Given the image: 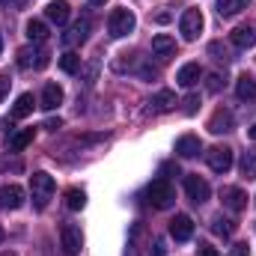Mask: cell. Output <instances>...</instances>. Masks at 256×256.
<instances>
[{
    "instance_id": "obj_34",
    "label": "cell",
    "mask_w": 256,
    "mask_h": 256,
    "mask_svg": "<svg viewBox=\"0 0 256 256\" xmlns=\"http://www.w3.org/2000/svg\"><path fill=\"white\" fill-rule=\"evenodd\" d=\"M152 256H167V248H164V238H155V244H152Z\"/></svg>"
},
{
    "instance_id": "obj_39",
    "label": "cell",
    "mask_w": 256,
    "mask_h": 256,
    "mask_svg": "<svg viewBox=\"0 0 256 256\" xmlns=\"http://www.w3.org/2000/svg\"><path fill=\"white\" fill-rule=\"evenodd\" d=\"M161 173H176V176H179V167H176V164H164Z\"/></svg>"
},
{
    "instance_id": "obj_44",
    "label": "cell",
    "mask_w": 256,
    "mask_h": 256,
    "mask_svg": "<svg viewBox=\"0 0 256 256\" xmlns=\"http://www.w3.org/2000/svg\"><path fill=\"white\" fill-rule=\"evenodd\" d=\"M0 54H3V33H0Z\"/></svg>"
},
{
    "instance_id": "obj_2",
    "label": "cell",
    "mask_w": 256,
    "mask_h": 256,
    "mask_svg": "<svg viewBox=\"0 0 256 256\" xmlns=\"http://www.w3.org/2000/svg\"><path fill=\"white\" fill-rule=\"evenodd\" d=\"M54 191H57V185H54V179L48 173H33L30 176V196H33V206L39 212L48 206V200L54 196Z\"/></svg>"
},
{
    "instance_id": "obj_6",
    "label": "cell",
    "mask_w": 256,
    "mask_h": 256,
    "mask_svg": "<svg viewBox=\"0 0 256 256\" xmlns=\"http://www.w3.org/2000/svg\"><path fill=\"white\" fill-rule=\"evenodd\" d=\"M60 244H63V254L66 256H78L80 248H84V236L74 224H63L60 226Z\"/></svg>"
},
{
    "instance_id": "obj_11",
    "label": "cell",
    "mask_w": 256,
    "mask_h": 256,
    "mask_svg": "<svg viewBox=\"0 0 256 256\" xmlns=\"http://www.w3.org/2000/svg\"><path fill=\"white\" fill-rule=\"evenodd\" d=\"M90 27H92V24H90V18H80V21H74V24L68 27V33L63 36V45H66V48H74V45H80V42L90 36Z\"/></svg>"
},
{
    "instance_id": "obj_29",
    "label": "cell",
    "mask_w": 256,
    "mask_h": 256,
    "mask_svg": "<svg viewBox=\"0 0 256 256\" xmlns=\"http://www.w3.org/2000/svg\"><path fill=\"white\" fill-rule=\"evenodd\" d=\"M242 173H244L248 179H256V149H248V152L242 155Z\"/></svg>"
},
{
    "instance_id": "obj_45",
    "label": "cell",
    "mask_w": 256,
    "mask_h": 256,
    "mask_svg": "<svg viewBox=\"0 0 256 256\" xmlns=\"http://www.w3.org/2000/svg\"><path fill=\"white\" fill-rule=\"evenodd\" d=\"M3 256H18V254H3Z\"/></svg>"
},
{
    "instance_id": "obj_41",
    "label": "cell",
    "mask_w": 256,
    "mask_h": 256,
    "mask_svg": "<svg viewBox=\"0 0 256 256\" xmlns=\"http://www.w3.org/2000/svg\"><path fill=\"white\" fill-rule=\"evenodd\" d=\"M90 3H92V6H104L108 0H90Z\"/></svg>"
},
{
    "instance_id": "obj_22",
    "label": "cell",
    "mask_w": 256,
    "mask_h": 256,
    "mask_svg": "<svg viewBox=\"0 0 256 256\" xmlns=\"http://www.w3.org/2000/svg\"><path fill=\"white\" fill-rule=\"evenodd\" d=\"M208 131H212V134H224V131H232V114L220 108V110H218V114L208 120Z\"/></svg>"
},
{
    "instance_id": "obj_33",
    "label": "cell",
    "mask_w": 256,
    "mask_h": 256,
    "mask_svg": "<svg viewBox=\"0 0 256 256\" xmlns=\"http://www.w3.org/2000/svg\"><path fill=\"white\" fill-rule=\"evenodd\" d=\"M9 86H12V80H9V74H0V102L6 98V92H9Z\"/></svg>"
},
{
    "instance_id": "obj_4",
    "label": "cell",
    "mask_w": 256,
    "mask_h": 256,
    "mask_svg": "<svg viewBox=\"0 0 256 256\" xmlns=\"http://www.w3.org/2000/svg\"><path fill=\"white\" fill-rule=\"evenodd\" d=\"M206 161H208V167L214 170V173H230L232 170V149L230 146H212L208 152H206Z\"/></svg>"
},
{
    "instance_id": "obj_46",
    "label": "cell",
    "mask_w": 256,
    "mask_h": 256,
    "mask_svg": "<svg viewBox=\"0 0 256 256\" xmlns=\"http://www.w3.org/2000/svg\"><path fill=\"white\" fill-rule=\"evenodd\" d=\"M0 242H3V230H0Z\"/></svg>"
},
{
    "instance_id": "obj_27",
    "label": "cell",
    "mask_w": 256,
    "mask_h": 256,
    "mask_svg": "<svg viewBox=\"0 0 256 256\" xmlns=\"http://www.w3.org/2000/svg\"><path fill=\"white\" fill-rule=\"evenodd\" d=\"M212 232H214V236H224V238H230V236L236 232V224H232L230 218H224V214H218V218L212 220Z\"/></svg>"
},
{
    "instance_id": "obj_25",
    "label": "cell",
    "mask_w": 256,
    "mask_h": 256,
    "mask_svg": "<svg viewBox=\"0 0 256 256\" xmlns=\"http://www.w3.org/2000/svg\"><path fill=\"white\" fill-rule=\"evenodd\" d=\"M27 39L36 42V45L45 42V39H48V24H45V21H36V18L27 21Z\"/></svg>"
},
{
    "instance_id": "obj_18",
    "label": "cell",
    "mask_w": 256,
    "mask_h": 256,
    "mask_svg": "<svg viewBox=\"0 0 256 256\" xmlns=\"http://www.w3.org/2000/svg\"><path fill=\"white\" fill-rule=\"evenodd\" d=\"M200 74H202V68L200 63H185L179 68V74H176V80H179V86H185V90H191L194 84L200 80Z\"/></svg>"
},
{
    "instance_id": "obj_30",
    "label": "cell",
    "mask_w": 256,
    "mask_h": 256,
    "mask_svg": "<svg viewBox=\"0 0 256 256\" xmlns=\"http://www.w3.org/2000/svg\"><path fill=\"white\" fill-rule=\"evenodd\" d=\"M208 54H212V57H214L218 63H224V66L232 60V54H230V51H226V48H224L220 42H212V45H208Z\"/></svg>"
},
{
    "instance_id": "obj_21",
    "label": "cell",
    "mask_w": 256,
    "mask_h": 256,
    "mask_svg": "<svg viewBox=\"0 0 256 256\" xmlns=\"http://www.w3.org/2000/svg\"><path fill=\"white\" fill-rule=\"evenodd\" d=\"M33 108H36V98H33L30 92L18 96V98H15V104H12V120H24V116H30V114H33Z\"/></svg>"
},
{
    "instance_id": "obj_14",
    "label": "cell",
    "mask_w": 256,
    "mask_h": 256,
    "mask_svg": "<svg viewBox=\"0 0 256 256\" xmlns=\"http://www.w3.org/2000/svg\"><path fill=\"white\" fill-rule=\"evenodd\" d=\"M176 108V92L173 90H158L155 96H152V102H149V110L152 114H167V110H173Z\"/></svg>"
},
{
    "instance_id": "obj_36",
    "label": "cell",
    "mask_w": 256,
    "mask_h": 256,
    "mask_svg": "<svg viewBox=\"0 0 256 256\" xmlns=\"http://www.w3.org/2000/svg\"><path fill=\"white\" fill-rule=\"evenodd\" d=\"M196 256H220L212 244H200V250H196Z\"/></svg>"
},
{
    "instance_id": "obj_15",
    "label": "cell",
    "mask_w": 256,
    "mask_h": 256,
    "mask_svg": "<svg viewBox=\"0 0 256 256\" xmlns=\"http://www.w3.org/2000/svg\"><path fill=\"white\" fill-rule=\"evenodd\" d=\"M60 104H63V90H60L57 84H45L42 98H39V108H42V110H57Z\"/></svg>"
},
{
    "instance_id": "obj_16",
    "label": "cell",
    "mask_w": 256,
    "mask_h": 256,
    "mask_svg": "<svg viewBox=\"0 0 256 256\" xmlns=\"http://www.w3.org/2000/svg\"><path fill=\"white\" fill-rule=\"evenodd\" d=\"M152 54H155V57H161V60L173 57V54H176V39H173V36H167V33H158V36L152 39Z\"/></svg>"
},
{
    "instance_id": "obj_5",
    "label": "cell",
    "mask_w": 256,
    "mask_h": 256,
    "mask_svg": "<svg viewBox=\"0 0 256 256\" xmlns=\"http://www.w3.org/2000/svg\"><path fill=\"white\" fill-rule=\"evenodd\" d=\"M202 24H206V18H202V12L200 9H185L182 12V21H179V30H182V36L194 42L200 33H202Z\"/></svg>"
},
{
    "instance_id": "obj_31",
    "label": "cell",
    "mask_w": 256,
    "mask_h": 256,
    "mask_svg": "<svg viewBox=\"0 0 256 256\" xmlns=\"http://www.w3.org/2000/svg\"><path fill=\"white\" fill-rule=\"evenodd\" d=\"M224 84H226V74H220V72H212V74L206 78V90H208V92H218Z\"/></svg>"
},
{
    "instance_id": "obj_20",
    "label": "cell",
    "mask_w": 256,
    "mask_h": 256,
    "mask_svg": "<svg viewBox=\"0 0 256 256\" xmlns=\"http://www.w3.org/2000/svg\"><path fill=\"white\" fill-rule=\"evenodd\" d=\"M200 137H194V134H185V137H179L176 140V152L182 155V158H196L200 155Z\"/></svg>"
},
{
    "instance_id": "obj_8",
    "label": "cell",
    "mask_w": 256,
    "mask_h": 256,
    "mask_svg": "<svg viewBox=\"0 0 256 256\" xmlns=\"http://www.w3.org/2000/svg\"><path fill=\"white\" fill-rule=\"evenodd\" d=\"M18 66L21 68H45L48 66V51H42V48H21L18 51Z\"/></svg>"
},
{
    "instance_id": "obj_28",
    "label": "cell",
    "mask_w": 256,
    "mask_h": 256,
    "mask_svg": "<svg viewBox=\"0 0 256 256\" xmlns=\"http://www.w3.org/2000/svg\"><path fill=\"white\" fill-rule=\"evenodd\" d=\"M60 68H63L66 74H78L80 72V57L74 51H66L63 57H60Z\"/></svg>"
},
{
    "instance_id": "obj_32",
    "label": "cell",
    "mask_w": 256,
    "mask_h": 256,
    "mask_svg": "<svg viewBox=\"0 0 256 256\" xmlns=\"http://www.w3.org/2000/svg\"><path fill=\"white\" fill-rule=\"evenodd\" d=\"M182 104H185V114H188V116H194V114H196V108H200V96H188Z\"/></svg>"
},
{
    "instance_id": "obj_35",
    "label": "cell",
    "mask_w": 256,
    "mask_h": 256,
    "mask_svg": "<svg viewBox=\"0 0 256 256\" xmlns=\"http://www.w3.org/2000/svg\"><path fill=\"white\" fill-rule=\"evenodd\" d=\"M230 256H250V248H248V244H232Z\"/></svg>"
},
{
    "instance_id": "obj_3",
    "label": "cell",
    "mask_w": 256,
    "mask_h": 256,
    "mask_svg": "<svg viewBox=\"0 0 256 256\" xmlns=\"http://www.w3.org/2000/svg\"><path fill=\"white\" fill-rule=\"evenodd\" d=\"M134 15H131V9H114L110 12V18H108V33L114 36V39H122L128 36L131 30H134Z\"/></svg>"
},
{
    "instance_id": "obj_42",
    "label": "cell",
    "mask_w": 256,
    "mask_h": 256,
    "mask_svg": "<svg viewBox=\"0 0 256 256\" xmlns=\"http://www.w3.org/2000/svg\"><path fill=\"white\" fill-rule=\"evenodd\" d=\"M248 134H250V137H254V140H256V122H254V128H250V131H248Z\"/></svg>"
},
{
    "instance_id": "obj_10",
    "label": "cell",
    "mask_w": 256,
    "mask_h": 256,
    "mask_svg": "<svg viewBox=\"0 0 256 256\" xmlns=\"http://www.w3.org/2000/svg\"><path fill=\"white\" fill-rule=\"evenodd\" d=\"M220 200H224V206H226L230 212H244V208H248V194L242 191V188H236V185L224 188V191H220Z\"/></svg>"
},
{
    "instance_id": "obj_7",
    "label": "cell",
    "mask_w": 256,
    "mask_h": 256,
    "mask_svg": "<svg viewBox=\"0 0 256 256\" xmlns=\"http://www.w3.org/2000/svg\"><path fill=\"white\" fill-rule=\"evenodd\" d=\"M185 191H188V200L196 202V206H202L212 196V188H208V182L202 176H185Z\"/></svg>"
},
{
    "instance_id": "obj_13",
    "label": "cell",
    "mask_w": 256,
    "mask_h": 256,
    "mask_svg": "<svg viewBox=\"0 0 256 256\" xmlns=\"http://www.w3.org/2000/svg\"><path fill=\"white\" fill-rule=\"evenodd\" d=\"M170 236H173L176 242H188L194 236V220L188 214H176V218L170 220Z\"/></svg>"
},
{
    "instance_id": "obj_12",
    "label": "cell",
    "mask_w": 256,
    "mask_h": 256,
    "mask_svg": "<svg viewBox=\"0 0 256 256\" xmlns=\"http://www.w3.org/2000/svg\"><path fill=\"white\" fill-rule=\"evenodd\" d=\"M230 42L236 48H254L256 45V27L254 24H238L232 33H230Z\"/></svg>"
},
{
    "instance_id": "obj_19",
    "label": "cell",
    "mask_w": 256,
    "mask_h": 256,
    "mask_svg": "<svg viewBox=\"0 0 256 256\" xmlns=\"http://www.w3.org/2000/svg\"><path fill=\"white\" fill-rule=\"evenodd\" d=\"M236 96L242 98V102H250V98H256V78L254 74H242L238 80H236Z\"/></svg>"
},
{
    "instance_id": "obj_37",
    "label": "cell",
    "mask_w": 256,
    "mask_h": 256,
    "mask_svg": "<svg viewBox=\"0 0 256 256\" xmlns=\"http://www.w3.org/2000/svg\"><path fill=\"white\" fill-rule=\"evenodd\" d=\"M96 72H98V63L92 60V63L86 66V84H92V80H96Z\"/></svg>"
},
{
    "instance_id": "obj_9",
    "label": "cell",
    "mask_w": 256,
    "mask_h": 256,
    "mask_svg": "<svg viewBox=\"0 0 256 256\" xmlns=\"http://www.w3.org/2000/svg\"><path fill=\"white\" fill-rule=\"evenodd\" d=\"M24 200H27V194L21 185H3L0 188V208H21L24 206Z\"/></svg>"
},
{
    "instance_id": "obj_23",
    "label": "cell",
    "mask_w": 256,
    "mask_h": 256,
    "mask_svg": "<svg viewBox=\"0 0 256 256\" xmlns=\"http://www.w3.org/2000/svg\"><path fill=\"white\" fill-rule=\"evenodd\" d=\"M248 6H250V0H218V15L220 18H232L242 9H248Z\"/></svg>"
},
{
    "instance_id": "obj_26",
    "label": "cell",
    "mask_w": 256,
    "mask_h": 256,
    "mask_svg": "<svg viewBox=\"0 0 256 256\" xmlns=\"http://www.w3.org/2000/svg\"><path fill=\"white\" fill-rule=\"evenodd\" d=\"M86 206V194L80 191V188H68L66 191V208L68 212H80Z\"/></svg>"
},
{
    "instance_id": "obj_24",
    "label": "cell",
    "mask_w": 256,
    "mask_h": 256,
    "mask_svg": "<svg viewBox=\"0 0 256 256\" xmlns=\"http://www.w3.org/2000/svg\"><path fill=\"white\" fill-rule=\"evenodd\" d=\"M33 143V128H21V131H15L12 137H9V149L12 152H21V149H27Z\"/></svg>"
},
{
    "instance_id": "obj_40",
    "label": "cell",
    "mask_w": 256,
    "mask_h": 256,
    "mask_svg": "<svg viewBox=\"0 0 256 256\" xmlns=\"http://www.w3.org/2000/svg\"><path fill=\"white\" fill-rule=\"evenodd\" d=\"M128 256H140V254H137V248H134V244L128 248Z\"/></svg>"
},
{
    "instance_id": "obj_17",
    "label": "cell",
    "mask_w": 256,
    "mask_h": 256,
    "mask_svg": "<svg viewBox=\"0 0 256 256\" xmlns=\"http://www.w3.org/2000/svg\"><path fill=\"white\" fill-rule=\"evenodd\" d=\"M45 15H48L51 24L63 27L66 21H68V3H66V0H51V3L45 6Z\"/></svg>"
},
{
    "instance_id": "obj_38",
    "label": "cell",
    "mask_w": 256,
    "mask_h": 256,
    "mask_svg": "<svg viewBox=\"0 0 256 256\" xmlns=\"http://www.w3.org/2000/svg\"><path fill=\"white\" fill-rule=\"evenodd\" d=\"M45 128H48V131H57V128H63V120H48Z\"/></svg>"
},
{
    "instance_id": "obj_1",
    "label": "cell",
    "mask_w": 256,
    "mask_h": 256,
    "mask_svg": "<svg viewBox=\"0 0 256 256\" xmlns=\"http://www.w3.org/2000/svg\"><path fill=\"white\" fill-rule=\"evenodd\" d=\"M146 200H149V206L152 208H170L173 202H176V188L167 182V179H155V182H149V188H146Z\"/></svg>"
},
{
    "instance_id": "obj_43",
    "label": "cell",
    "mask_w": 256,
    "mask_h": 256,
    "mask_svg": "<svg viewBox=\"0 0 256 256\" xmlns=\"http://www.w3.org/2000/svg\"><path fill=\"white\" fill-rule=\"evenodd\" d=\"M9 3H15V0H0V6H9Z\"/></svg>"
}]
</instances>
